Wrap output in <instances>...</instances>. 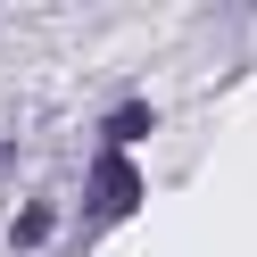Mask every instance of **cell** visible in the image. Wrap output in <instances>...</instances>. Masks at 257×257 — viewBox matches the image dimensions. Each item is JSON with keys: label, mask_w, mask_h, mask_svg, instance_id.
<instances>
[{"label": "cell", "mask_w": 257, "mask_h": 257, "mask_svg": "<svg viewBox=\"0 0 257 257\" xmlns=\"http://www.w3.org/2000/svg\"><path fill=\"white\" fill-rule=\"evenodd\" d=\"M42 232H50V207H25V216H17V249H34Z\"/></svg>", "instance_id": "obj_3"}, {"label": "cell", "mask_w": 257, "mask_h": 257, "mask_svg": "<svg viewBox=\"0 0 257 257\" xmlns=\"http://www.w3.org/2000/svg\"><path fill=\"white\" fill-rule=\"evenodd\" d=\"M133 199H141L133 158H124V150H108L100 166H91V216H133Z\"/></svg>", "instance_id": "obj_1"}, {"label": "cell", "mask_w": 257, "mask_h": 257, "mask_svg": "<svg viewBox=\"0 0 257 257\" xmlns=\"http://www.w3.org/2000/svg\"><path fill=\"white\" fill-rule=\"evenodd\" d=\"M150 133V108H116V116H108V150H124V141H141Z\"/></svg>", "instance_id": "obj_2"}]
</instances>
